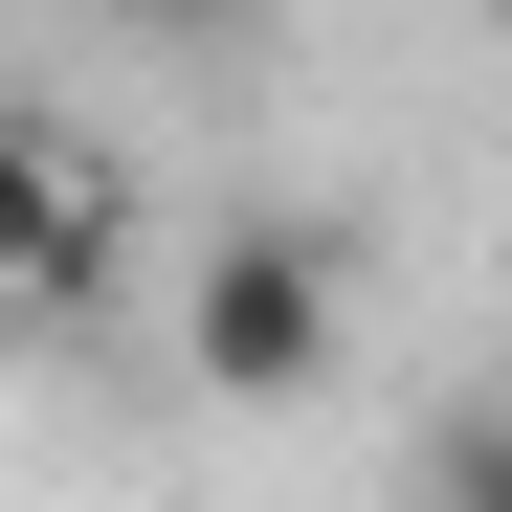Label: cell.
Here are the masks:
<instances>
[{"label": "cell", "instance_id": "6da1fadb", "mask_svg": "<svg viewBox=\"0 0 512 512\" xmlns=\"http://www.w3.org/2000/svg\"><path fill=\"white\" fill-rule=\"evenodd\" d=\"M334 357H357V290H334V245L312 223H223L201 268H179V379L201 401H334Z\"/></svg>", "mask_w": 512, "mask_h": 512}, {"label": "cell", "instance_id": "7a4b0ae2", "mask_svg": "<svg viewBox=\"0 0 512 512\" xmlns=\"http://www.w3.org/2000/svg\"><path fill=\"white\" fill-rule=\"evenodd\" d=\"M112 223H134V201L90 179V156H45L23 112H0V290H90V268H112Z\"/></svg>", "mask_w": 512, "mask_h": 512}, {"label": "cell", "instance_id": "3957f363", "mask_svg": "<svg viewBox=\"0 0 512 512\" xmlns=\"http://www.w3.org/2000/svg\"><path fill=\"white\" fill-rule=\"evenodd\" d=\"M423 512H512V401H468L446 446H423Z\"/></svg>", "mask_w": 512, "mask_h": 512}, {"label": "cell", "instance_id": "277c9868", "mask_svg": "<svg viewBox=\"0 0 512 512\" xmlns=\"http://www.w3.org/2000/svg\"><path fill=\"white\" fill-rule=\"evenodd\" d=\"M490 23H512V0H490Z\"/></svg>", "mask_w": 512, "mask_h": 512}]
</instances>
